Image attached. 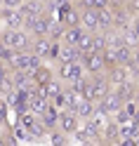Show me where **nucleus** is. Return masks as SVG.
Here are the masks:
<instances>
[{"instance_id": "nucleus-11", "label": "nucleus", "mask_w": 139, "mask_h": 146, "mask_svg": "<svg viewBox=\"0 0 139 146\" xmlns=\"http://www.w3.org/2000/svg\"><path fill=\"white\" fill-rule=\"evenodd\" d=\"M73 139H78V141H82V144H90V141H99V134L92 130V127L87 125V120H80L78 123V127L73 130Z\"/></svg>"}, {"instance_id": "nucleus-12", "label": "nucleus", "mask_w": 139, "mask_h": 146, "mask_svg": "<svg viewBox=\"0 0 139 146\" xmlns=\"http://www.w3.org/2000/svg\"><path fill=\"white\" fill-rule=\"evenodd\" d=\"M80 26H82V31L101 33L99 31V21H97V10H80Z\"/></svg>"}, {"instance_id": "nucleus-18", "label": "nucleus", "mask_w": 139, "mask_h": 146, "mask_svg": "<svg viewBox=\"0 0 139 146\" xmlns=\"http://www.w3.org/2000/svg\"><path fill=\"white\" fill-rule=\"evenodd\" d=\"M73 111L78 113V118H80V120H87V118L97 111V102H92V99H82V102H80L76 108H73Z\"/></svg>"}, {"instance_id": "nucleus-3", "label": "nucleus", "mask_w": 139, "mask_h": 146, "mask_svg": "<svg viewBox=\"0 0 139 146\" xmlns=\"http://www.w3.org/2000/svg\"><path fill=\"white\" fill-rule=\"evenodd\" d=\"M82 76H87L82 61H59V66H57V78L61 80L64 85L76 83V80L82 78Z\"/></svg>"}, {"instance_id": "nucleus-5", "label": "nucleus", "mask_w": 139, "mask_h": 146, "mask_svg": "<svg viewBox=\"0 0 139 146\" xmlns=\"http://www.w3.org/2000/svg\"><path fill=\"white\" fill-rule=\"evenodd\" d=\"M82 66H85L87 76H94V73H106V61H104V54L99 52H87L82 54Z\"/></svg>"}, {"instance_id": "nucleus-25", "label": "nucleus", "mask_w": 139, "mask_h": 146, "mask_svg": "<svg viewBox=\"0 0 139 146\" xmlns=\"http://www.w3.org/2000/svg\"><path fill=\"white\" fill-rule=\"evenodd\" d=\"M108 47V42H106V33H92V52H104Z\"/></svg>"}, {"instance_id": "nucleus-27", "label": "nucleus", "mask_w": 139, "mask_h": 146, "mask_svg": "<svg viewBox=\"0 0 139 146\" xmlns=\"http://www.w3.org/2000/svg\"><path fill=\"white\" fill-rule=\"evenodd\" d=\"M130 61L139 68V45H134V47H132V59H130Z\"/></svg>"}, {"instance_id": "nucleus-9", "label": "nucleus", "mask_w": 139, "mask_h": 146, "mask_svg": "<svg viewBox=\"0 0 139 146\" xmlns=\"http://www.w3.org/2000/svg\"><path fill=\"white\" fill-rule=\"evenodd\" d=\"M106 80L111 83V87H113V85H120V83L132 80V78H130V71H127L125 64H113V66L106 68Z\"/></svg>"}, {"instance_id": "nucleus-32", "label": "nucleus", "mask_w": 139, "mask_h": 146, "mask_svg": "<svg viewBox=\"0 0 139 146\" xmlns=\"http://www.w3.org/2000/svg\"><path fill=\"white\" fill-rule=\"evenodd\" d=\"M45 3H52V0H45Z\"/></svg>"}, {"instance_id": "nucleus-10", "label": "nucleus", "mask_w": 139, "mask_h": 146, "mask_svg": "<svg viewBox=\"0 0 139 146\" xmlns=\"http://www.w3.org/2000/svg\"><path fill=\"white\" fill-rule=\"evenodd\" d=\"M61 90H64V83H61V80H59V78H50L47 83L38 85V94L45 97L47 102H52L57 94H61Z\"/></svg>"}, {"instance_id": "nucleus-4", "label": "nucleus", "mask_w": 139, "mask_h": 146, "mask_svg": "<svg viewBox=\"0 0 139 146\" xmlns=\"http://www.w3.org/2000/svg\"><path fill=\"white\" fill-rule=\"evenodd\" d=\"M111 83L106 80V73H94L90 76V99L92 102H99L104 94H108Z\"/></svg>"}, {"instance_id": "nucleus-14", "label": "nucleus", "mask_w": 139, "mask_h": 146, "mask_svg": "<svg viewBox=\"0 0 139 146\" xmlns=\"http://www.w3.org/2000/svg\"><path fill=\"white\" fill-rule=\"evenodd\" d=\"M40 120H43V125L47 127V130H54V127H57V120H59V108L50 102V106L40 113Z\"/></svg>"}, {"instance_id": "nucleus-30", "label": "nucleus", "mask_w": 139, "mask_h": 146, "mask_svg": "<svg viewBox=\"0 0 139 146\" xmlns=\"http://www.w3.org/2000/svg\"><path fill=\"white\" fill-rule=\"evenodd\" d=\"M134 83H137V87H139V76H137V78H134Z\"/></svg>"}, {"instance_id": "nucleus-2", "label": "nucleus", "mask_w": 139, "mask_h": 146, "mask_svg": "<svg viewBox=\"0 0 139 146\" xmlns=\"http://www.w3.org/2000/svg\"><path fill=\"white\" fill-rule=\"evenodd\" d=\"M7 64H10L12 71H26V73H33V71L43 64V59L35 57L31 50H19V52L12 54V59L7 61Z\"/></svg>"}, {"instance_id": "nucleus-8", "label": "nucleus", "mask_w": 139, "mask_h": 146, "mask_svg": "<svg viewBox=\"0 0 139 146\" xmlns=\"http://www.w3.org/2000/svg\"><path fill=\"white\" fill-rule=\"evenodd\" d=\"M0 19H3L5 29H21L24 26V14H21L19 7H3Z\"/></svg>"}, {"instance_id": "nucleus-26", "label": "nucleus", "mask_w": 139, "mask_h": 146, "mask_svg": "<svg viewBox=\"0 0 139 146\" xmlns=\"http://www.w3.org/2000/svg\"><path fill=\"white\" fill-rule=\"evenodd\" d=\"M24 0H0V5L3 7H21Z\"/></svg>"}, {"instance_id": "nucleus-19", "label": "nucleus", "mask_w": 139, "mask_h": 146, "mask_svg": "<svg viewBox=\"0 0 139 146\" xmlns=\"http://www.w3.org/2000/svg\"><path fill=\"white\" fill-rule=\"evenodd\" d=\"M82 33V26H64V33H61V42L64 45H76L78 38Z\"/></svg>"}, {"instance_id": "nucleus-7", "label": "nucleus", "mask_w": 139, "mask_h": 146, "mask_svg": "<svg viewBox=\"0 0 139 146\" xmlns=\"http://www.w3.org/2000/svg\"><path fill=\"white\" fill-rule=\"evenodd\" d=\"M120 106H123V99H120L113 90H108V94H104V97L97 102V108H99L101 113H106V115H113Z\"/></svg>"}, {"instance_id": "nucleus-16", "label": "nucleus", "mask_w": 139, "mask_h": 146, "mask_svg": "<svg viewBox=\"0 0 139 146\" xmlns=\"http://www.w3.org/2000/svg\"><path fill=\"white\" fill-rule=\"evenodd\" d=\"M108 123H111V115H106V113H101L99 108H97V111H94V113H92V115L87 118V125H90V127H92V130H94L97 134H99L101 130H104V127H106Z\"/></svg>"}, {"instance_id": "nucleus-22", "label": "nucleus", "mask_w": 139, "mask_h": 146, "mask_svg": "<svg viewBox=\"0 0 139 146\" xmlns=\"http://www.w3.org/2000/svg\"><path fill=\"white\" fill-rule=\"evenodd\" d=\"M113 52H116V61L118 64H127L130 59H132V47L130 45H118V47H113Z\"/></svg>"}, {"instance_id": "nucleus-28", "label": "nucleus", "mask_w": 139, "mask_h": 146, "mask_svg": "<svg viewBox=\"0 0 139 146\" xmlns=\"http://www.w3.org/2000/svg\"><path fill=\"white\" fill-rule=\"evenodd\" d=\"M5 113H7V104H5V102H0V125L5 123Z\"/></svg>"}, {"instance_id": "nucleus-24", "label": "nucleus", "mask_w": 139, "mask_h": 146, "mask_svg": "<svg viewBox=\"0 0 139 146\" xmlns=\"http://www.w3.org/2000/svg\"><path fill=\"white\" fill-rule=\"evenodd\" d=\"M111 5V0H80L78 7L80 10H104Z\"/></svg>"}, {"instance_id": "nucleus-23", "label": "nucleus", "mask_w": 139, "mask_h": 146, "mask_svg": "<svg viewBox=\"0 0 139 146\" xmlns=\"http://www.w3.org/2000/svg\"><path fill=\"white\" fill-rule=\"evenodd\" d=\"M76 47H78L82 54L92 52V33H90V31H82V33H80V38H78V42H76Z\"/></svg>"}, {"instance_id": "nucleus-20", "label": "nucleus", "mask_w": 139, "mask_h": 146, "mask_svg": "<svg viewBox=\"0 0 139 146\" xmlns=\"http://www.w3.org/2000/svg\"><path fill=\"white\" fill-rule=\"evenodd\" d=\"M31 76H33V83H35V85H43V83H47L50 78H54V76H52V68H50V66H45V61H43L40 66L31 73Z\"/></svg>"}, {"instance_id": "nucleus-31", "label": "nucleus", "mask_w": 139, "mask_h": 146, "mask_svg": "<svg viewBox=\"0 0 139 146\" xmlns=\"http://www.w3.org/2000/svg\"><path fill=\"white\" fill-rule=\"evenodd\" d=\"M69 3H80V0H69Z\"/></svg>"}, {"instance_id": "nucleus-13", "label": "nucleus", "mask_w": 139, "mask_h": 146, "mask_svg": "<svg viewBox=\"0 0 139 146\" xmlns=\"http://www.w3.org/2000/svg\"><path fill=\"white\" fill-rule=\"evenodd\" d=\"M80 59H82V52L76 45H64L61 42V47L57 52V61H80Z\"/></svg>"}, {"instance_id": "nucleus-17", "label": "nucleus", "mask_w": 139, "mask_h": 146, "mask_svg": "<svg viewBox=\"0 0 139 146\" xmlns=\"http://www.w3.org/2000/svg\"><path fill=\"white\" fill-rule=\"evenodd\" d=\"M97 21H99V31L106 33L113 29V14H111V5L104 7V10H97Z\"/></svg>"}, {"instance_id": "nucleus-21", "label": "nucleus", "mask_w": 139, "mask_h": 146, "mask_svg": "<svg viewBox=\"0 0 139 146\" xmlns=\"http://www.w3.org/2000/svg\"><path fill=\"white\" fill-rule=\"evenodd\" d=\"M47 106H50V102H47L45 97H40V94H35V97H31V99H29V111H31V113H35V115H40Z\"/></svg>"}, {"instance_id": "nucleus-29", "label": "nucleus", "mask_w": 139, "mask_h": 146, "mask_svg": "<svg viewBox=\"0 0 139 146\" xmlns=\"http://www.w3.org/2000/svg\"><path fill=\"white\" fill-rule=\"evenodd\" d=\"M132 99H134V102H137V106H139V87H137V92H134V97H132Z\"/></svg>"}, {"instance_id": "nucleus-6", "label": "nucleus", "mask_w": 139, "mask_h": 146, "mask_svg": "<svg viewBox=\"0 0 139 146\" xmlns=\"http://www.w3.org/2000/svg\"><path fill=\"white\" fill-rule=\"evenodd\" d=\"M78 123H80V118H78V113L73 111V108H64V111H59V120H57V130H61L64 134H73V130L78 127Z\"/></svg>"}, {"instance_id": "nucleus-15", "label": "nucleus", "mask_w": 139, "mask_h": 146, "mask_svg": "<svg viewBox=\"0 0 139 146\" xmlns=\"http://www.w3.org/2000/svg\"><path fill=\"white\" fill-rule=\"evenodd\" d=\"M113 92L123 99V102H127V99H132L134 97V92H137V83L134 80H125V83H120V85H113L111 87Z\"/></svg>"}, {"instance_id": "nucleus-1", "label": "nucleus", "mask_w": 139, "mask_h": 146, "mask_svg": "<svg viewBox=\"0 0 139 146\" xmlns=\"http://www.w3.org/2000/svg\"><path fill=\"white\" fill-rule=\"evenodd\" d=\"M0 42H3L5 47H10L12 52L29 50L31 47V33L24 31V29H5L0 33Z\"/></svg>"}]
</instances>
